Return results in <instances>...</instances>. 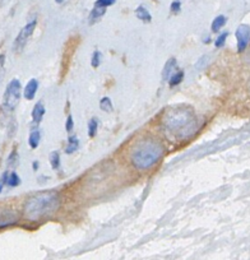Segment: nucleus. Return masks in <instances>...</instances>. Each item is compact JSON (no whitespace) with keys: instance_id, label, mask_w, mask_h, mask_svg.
Wrapping results in <instances>:
<instances>
[{"instance_id":"obj_6","label":"nucleus","mask_w":250,"mask_h":260,"mask_svg":"<svg viewBox=\"0 0 250 260\" xmlns=\"http://www.w3.org/2000/svg\"><path fill=\"white\" fill-rule=\"evenodd\" d=\"M21 220V216L17 211L11 208H0V230L16 226Z\"/></svg>"},{"instance_id":"obj_28","label":"nucleus","mask_w":250,"mask_h":260,"mask_svg":"<svg viewBox=\"0 0 250 260\" xmlns=\"http://www.w3.org/2000/svg\"><path fill=\"white\" fill-rule=\"evenodd\" d=\"M38 167H40V165H38V161H33V164H32L33 171H37Z\"/></svg>"},{"instance_id":"obj_12","label":"nucleus","mask_w":250,"mask_h":260,"mask_svg":"<svg viewBox=\"0 0 250 260\" xmlns=\"http://www.w3.org/2000/svg\"><path fill=\"white\" fill-rule=\"evenodd\" d=\"M41 138H42V134H41L40 128H38V125H35L31 129L30 134H28V145H30L31 149H37L38 145H40Z\"/></svg>"},{"instance_id":"obj_11","label":"nucleus","mask_w":250,"mask_h":260,"mask_svg":"<svg viewBox=\"0 0 250 260\" xmlns=\"http://www.w3.org/2000/svg\"><path fill=\"white\" fill-rule=\"evenodd\" d=\"M176 70H178V60L175 59V58H170L166 62V64H165L164 69H162V81L169 82L170 77H171Z\"/></svg>"},{"instance_id":"obj_15","label":"nucleus","mask_w":250,"mask_h":260,"mask_svg":"<svg viewBox=\"0 0 250 260\" xmlns=\"http://www.w3.org/2000/svg\"><path fill=\"white\" fill-rule=\"evenodd\" d=\"M135 17H137L139 21L144 22V23H149V22L152 21L151 13H149V11H148L144 6H139L135 9Z\"/></svg>"},{"instance_id":"obj_29","label":"nucleus","mask_w":250,"mask_h":260,"mask_svg":"<svg viewBox=\"0 0 250 260\" xmlns=\"http://www.w3.org/2000/svg\"><path fill=\"white\" fill-rule=\"evenodd\" d=\"M55 2H57L58 4H60V6H63V4H67V3H69L70 0H55Z\"/></svg>"},{"instance_id":"obj_5","label":"nucleus","mask_w":250,"mask_h":260,"mask_svg":"<svg viewBox=\"0 0 250 260\" xmlns=\"http://www.w3.org/2000/svg\"><path fill=\"white\" fill-rule=\"evenodd\" d=\"M36 24H37V19L33 18L31 19V21L28 22V23L26 24L21 31H19V33L17 35L16 40H14V43H13V50L16 51V53H21V51L26 47L28 40H30L31 36H32L33 32H35Z\"/></svg>"},{"instance_id":"obj_9","label":"nucleus","mask_w":250,"mask_h":260,"mask_svg":"<svg viewBox=\"0 0 250 260\" xmlns=\"http://www.w3.org/2000/svg\"><path fill=\"white\" fill-rule=\"evenodd\" d=\"M0 180H2L3 185L9 186V188H17L22 183L21 177H19V175L16 171H6Z\"/></svg>"},{"instance_id":"obj_3","label":"nucleus","mask_w":250,"mask_h":260,"mask_svg":"<svg viewBox=\"0 0 250 260\" xmlns=\"http://www.w3.org/2000/svg\"><path fill=\"white\" fill-rule=\"evenodd\" d=\"M60 204L62 200L58 191H42L24 201L22 215L26 221L36 223L54 216L59 211Z\"/></svg>"},{"instance_id":"obj_2","label":"nucleus","mask_w":250,"mask_h":260,"mask_svg":"<svg viewBox=\"0 0 250 260\" xmlns=\"http://www.w3.org/2000/svg\"><path fill=\"white\" fill-rule=\"evenodd\" d=\"M166 153V147L155 137H145L138 140L130 150V165L138 171H147L156 166Z\"/></svg>"},{"instance_id":"obj_21","label":"nucleus","mask_w":250,"mask_h":260,"mask_svg":"<svg viewBox=\"0 0 250 260\" xmlns=\"http://www.w3.org/2000/svg\"><path fill=\"white\" fill-rule=\"evenodd\" d=\"M101 63H103V54H101V51L94 50L91 57V67L97 69L101 65Z\"/></svg>"},{"instance_id":"obj_23","label":"nucleus","mask_w":250,"mask_h":260,"mask_svg":"<svg viewBox=\"0 0 250 260\" xmlns=\"http://www.w3.org/2000/svg\"><path fill=\"white\" fill-rule=\"evenodd\" d=\"M227 37H229V32H222L221 35L217 36V38L215 40V46L217 48H221L225 46V43H226V40Z\"/></svg>"},{"instance_id":"obj_20","label":"nucleus","mask_w":250,"mask_h":260,"mask_svg":"<svg viewBox=\"0 0 250 260\" xmlns=\"http://www.w3.org/2000/svg\"><path fill=\"white\" fill-rule=\"evenodd\" d=\"M97 132H98V119L92 118L88 121V137L94 138L97 135Z\"/></svg>"},{"instance_id":"obj_16","label":"nucleus","mask_w":250,"mask_h":260,"mask_svg":"<svg viewBox=\"0 0 250 260\" xmlns=\"http://www.w3.org/2000/svg\"><path fill=\"white\" fill-rule=\"evenodd\" d=\"M48 162H50V166L54 171H58L62 166V157H60V153L58 150H53L48 155Z\"/></svg>"},{"instance_id":"obj_27","label":"nucleus","mask_w":250,"mask_h":260,"mask_svg":"<svg viewBox=\"0 0 250 260\" xmlns=\"http://www.w3.org/2000/svg\"><path fill=\"white\" fill-rule=\"evenodd\" d=\"M4 73H6V55L0 54V82L4 78Z\"/></svg>"},{"instance_id":"obj_25","label":"nucleus","mask_w":250,"mask_h":260,"mask_svg":"<svg viewBox=\"0 0 250 260\" xmlns=\"http://www.w3.org/2000/svg\"><path fill=\"white\" fill-rule=\"evenodd\" d=\"M65 130L67 133H72L74 130V119H73L72 115L67 116V120H65Z\"/></svg>"},{"instance_id":"obj_17","label":"nucleus","mask_w":250,"mask_h":260,"mask_svg":"<svg viewBox=\"0 0 250 260\" xmlns=\"http://www.w3.org/2000/svg\"><path fill=\"white\" fill-rule=\"evenodd\" d=\"M105 13H106V9L93 7V9H92L91 13H89V23L93 24V23H96V22H98L99 19L105 16Z\"/></svg>"},{"instance_id":"obj_19","label":"nucleus","mask_w":250,"mask_h":260,"mask_svg":"<svg viewBox=\"0 0 250 260\" xmlns=\"http://www.w3.org/2000/svg\"><path fill=\"white\" fill-rule=\"evenodd\" d=\"M99 109L105 113L111 114L114 111V105H113V101H111L110 97H103V98L99 99Z\"/></svg>"},{"instance_id":"obj_8","label":"nucleus","mask_w":250,"mask_h":260,"mask_svg":"<svg viewBox=\"0 0 250 260\" xmlns=\"http://www.w3.org/2000/svg\"><path fill=\"white\" fill-rule=\"evenodd\" d=\"M38 87H40V83H38L37 79L36 78H31L30 81L27 82V84L24 86L23 91H22L24 98L27 99V101H32L36 97V94H37Z\"/></svg>"},{"instance_id":"obj_24","label":"nucleus","mask_w":250,"mask_h":260,"mask_svg":"<svg viewBox=\"0 0 250 260\" xmlns=\"http://www.w3.org/2000/svg\"><path fill=\"white\" fill-rule=\"evenodd\" d=\"M115 3H116V0H97L96 3H94V7H97V8L106 9Z\"/></svg>"},{"instance_id":"obj_7","label":"nucleus","mask_w":250,"mask_h":260,"mask_svg":"<svg viewBox=\"0 0 250 260\" xmlns=\"http://www.w3.org/2000/svg\"><path fill=\"white\" fill-rule=\"evenodd\" d=\"M237 41V51L244 53L245 48L250 43V26L249 24H240L235 32Z\"/></svg>"},{"instance_id":"obj_14","label":"nucleus","mask_w":250,"mask_h":260,"mask_svg":"<svg viewBox=\"0 0 250 260\" xmlns=\"http://www.w3.org/2000/svg\"><path fill=\"white\" fill-rule=\"evenodd\" d=\"M79 149V139L77 135H70L68 138V143H67V147H65V153L67 154H73L74 152Z\"/></svg>"},{"instance_id":"obj_31","label":"nucleus","mask_w":250,"mask_h":260,"mask_svg":"<svg viewBox=\"0 0 250 260\" xmlns=\"http://www.w3.org/2000/svg\"><path fill=\"white\" fill-rule=\"evenodd\" d=\"M3 188H4V185H3V183H2V180H0V193L3 191Z\"/></svg>"},{"instance_id":"obj_13","label":"nucleus","mask_w":250,"mask_h":260,"mask_svg":"<svg viewBox=\"0 0 250 260\" xmlns=\"http://www.w3.org/2000/svg\"><path fill=\"white\" fill-rule=\"evenodd\" d=\"M184 78H185V72H184V70H181V69L176 70V72H175L174 74L170 77L169 82H167V83H169V86H170V88H174V87L179 86V84H180L181 82L184 81Z\"/></svg>"},{"instance_id":"obj_26","label":"nucleus","mask_w":250,"mask_h":260,"mask_svg":"<svg viewBox=\"0 0 250 260\" xmlns=\"http://www.w3.org/2000/svg\"><path fill=\"white\" fill-rule=\"evenodd\" d=\"M170 11H171L172 14H179L181 11V3L180 0H174L171 3V7H170Z\"/></svg>"},{"instance_id":"obj_18","label":"nucleus","mask_w":250,"mask_h":260,"mask_svg":"<svg viewBox=\"0 0 250 260\" xmlns=\"http://www.w3.org/2000/svg\"><path fill=\"white\" fill-rule=\"evenodd\" d=\"M226 17L225 16H217L215 19H213L212 24H211V30H212V32H218V31L221 30V28L226 24Z\"/></svg>"},{"instance_id":"obj_22","label":"nucleus","mask_w":250,"mask_h":260,"mask_svg":"<svg viewBox=\"0 0 250 260\" xmlns=\"http://www.w3.org/2000/svg\"><path fill=\"white\" fill-rule=\"evenodd\" d=\"M18 162H19L18 153H17V150H13V152L9 154L8 160H7V166H8L9 169H16V167L18 166Z\"/></svg>"},{"instance_id":"obj_1","label":"nucleus","mask_w":250,"mask_h":260,"mask_svg":"<svg viewBox=\"0 0 250 260\" xmlns=\"http://www.w3.org/2000/svg\"><path fill=\"white\" fill-rule=\"evenodd\" d=\"M161 126L175 140L183 142L193 137L198 130V116L189 106H174L164 113Z\"/></svg>"},{"instance_id":"obj_30","label":"nucleus","mask_w":250,"mask_h":260,"mask_svg":"<svg viewBox=\"0 0 250 260\" xmlns=\"http://www.w3.org/2000/svg\"><path fill=\"white\" fill-rule=\"evenodd\" d=\"M9 0H0V7H4L7 3H8Z\"/></svg>"},{"instance_id":"obj_4","label":"nucleus","mask_w":250,"mask_h":260,"mask_svg":"<svg viewBox=\"0 0 250 260\" xmlns=\"http://www.w3.org/2000/svg\"><path fill=\"white\" fill-rule=\"evenodd\" d=\"M22 97V84L19 79L14 78L7 84L3 96V109L7 113H12L18 106Z\"/></svg>"},{"instance_id":"obj_10","label":"nucleus","mask_w":250,"mask_h":260,"mask_svg":"<svg viewBox=\"0 0 250 260\" xmlns=\"http://www.w3.org/2000/svg\"><path fill=\"white\" fill-rule=\"evenodd\" d=\"M45 114H46V109H45V105H43V102L41 101L36 102L32 111H31V118H32L33 124H35V125H40L43 116H45Z\"/></svg>"}]
</instances>
